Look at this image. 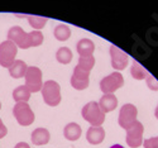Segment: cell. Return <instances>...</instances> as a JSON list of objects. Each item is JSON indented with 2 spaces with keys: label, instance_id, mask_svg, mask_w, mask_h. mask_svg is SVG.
I'll return each mask as SVG.
<instances>
[{
  "label": "cell",
  "instance_id": "2",
  "mask_svg": "<svg viewBox=\"0 0 158 148\" xmlns=\"http://www.w3.org/2000/svg\"><path fill=\"white\" fill-rule=\"evenodd\" d=\"M82 118L91 127H101L105 122V113L100 109V106L96 101H90L82 108Z\"/></svg>",
  "mask_w": 158,
  "mask_h": 148
},
{
  "label": "cell",
  "instance_id": "5",
  "mask_svg": "<svg viewBox=\"0 0 158 148\" xmlns=\"http://www.w3.org/2000/svg\"><path fill=\"white\" fill-rule=\"evenodd\" d=\"M17 53L18 47L13 42L4 41L3 43H0V66L4 67V69H9L14 63Z\"/></svg>",
  "mask_w": 158,
  "mask_h": 148
},
{
  "label": "cell",
  "instance_id": "29",
  "mask_svg": "<svg viewBox=\"0 0 158 148\" xmlns=\"http://www.w3.org/2000/svg\"><path fill=\"white\" fill-rule=\"evenodd\" d=\"M154 115H156V118L158 119V105H157V108H156V112H154Z\"/></svg>",
  "mask_w": 158,
  "mask_h": 148
},
{
  "label": "cell",
  "instance_id": "24",
  "mask_svg": "<svg viewBox=\"0 0 158 148\" xmlns=\"http://www.w3.org/2000/svg\"><path fill=\"white\" fill-rule=\"evenodd\" d=\"M144 148H158V137H152L143 142Z\"/></svg>",
  "mask_w": 158,
  "mask_h": 148
},
{
  "label": "cell",
  "instance_id": "28",
  "mask_svg": "<svg viewBox=\"0 0 158 148\" xmlns=\"http://www.w3.org/2000/svg\"><path fill=\"white\" fill-rule=\"evenodd\" d=\"M110 148H124L123 146H120V144H114V146H111Z\"/></svg>",
  "mask_w": 158,
  "mask_h": 148
},
{
  "label": "cell",
  "instance_id": "20",
  "mask_svg": "<svg viewBox=\"0 0 158 148\" xmlns=\"http://www.w3.org/2000/svg\"><path fill=\"white\" fill-rule=\"evenodd\" d=\"M55 37L58 41H67V39L71 37V29L69 25L66 24H58L55 28Z\"/></svg>",
  "mask_w": 158,
  "mask_h": 148
},
{
  "label": "cell",
  "instance_id": "4",
  "mask_svg": "<svg viewBox=\"0 0 158 148\" xmlns=\"http://www.w3.org/2000/svg\"><path fill=\"white\" fill-rule=\"evenodd\" d=\"M13 114L17 122L23 127H28L34 122V113L28 103H17L13 108Z\"/></svg>",
  "mask_w": 158,
  "mask_h": 148
},
{
  "label": "cell",
  "instance_id": "13",
  "mask_svg": "<svg viewBox=\"0 0 158 148\" xmlns=\"http://www.w3.org/2000/svg\"><path fill=\"white\" fill-rule=\"evenodd\" d=\"M98 104L104 113H109L113 112L118 106V99L114 94H104Z\"/></svg>",
  "mask_w": 158,
  "mask_h": 148
},
{
  "label": "cell",
  "instance_id": "26",
  "mask_svg": "<svg viewBox=\"0 0 158 148\" xmlns=\"http://www.w3.org/2000/svg\"><path fill=\"white\" fill-rule=\"evenodd\" d=\"M8 134V129H6V127L4 125V123H3V120L0 119V139L2 138H4L5 136Z\"/></svg>",
  "mask_w": 158,
  "mask_h": 148
},
{
  "label": "cell",
  "instance_id": "3",
  "mask_svg": "<svg viewBox=\"0 0 158 148\" xmlns=\"http://www.w3.org/2000/svg\"><path fill=\"white\" fill-rule=\"evenodd\" d=\"M42 96L47 105L49 106H57L61 103V86L53 81V80H48L42 86Z\"/></svg>",
  "mask_w": 158,
  "mask_h": 148
},
{
  "label": "cell",
  "instance_id": "8",
  "mask_svg": "<svg viewBox=\"0 0 158 148\" xmlns=\"http://www.w3.org/2000/svg\"><path fill=\"white\" fill-rule=\"evenodd\" d=\"M137 115L138 110L133 104H125L122 106V109L119 112V118H118V123L123 129H129L137 122Z\"/></svg>",
  "mask_w": 158,
  "mask_h": 148
},
{
  "label": "cell",
  "instance_id": "25",
  "mask_svg": "<svg viewBox=\"0 0 158 148\" xmlns=\"http://www.w3.org/2000/svg\"><path fill=\"white\" fill-rule=\"evenodd\" d=\"M147 86L152 91H157L158 90V81L156 80V77H153L152 75H148L147 76Z\"/></svg>",
  "mask_w": 158,
  "mask_h": 148
},
{
  "label": "cell",
  "instance_id": "17",
  "mask_svg": "<svg viewBox=\"0 0 158 148\" xmlns=\"http://www.w3.org/2000/svg\"><path fill=\"white\" fill-rule=\"evenodd\" d=\"M81 133H82L81 127L78 125L77 123H69L67 125L64 127V129H63V136H64V138L69 139V141H71V142L77 141L78 138L81 137Z\"/></svg>",
  "mask_w": 158,
  "mask_h": 148
},
{
  "label": "cell",
  "instance_id": "10",
  "mask_svg": "<svg viewBox=\"0 0 158 148\" xmlns=\"http://www.w3.org/2000/svg\"><path fill=\"white\" fill-rule=\"evenodd\" d=\"M143 133H144V127L140 122L137 120L129 129H127V144L131 148L140 147L144 142Z\"/></svg>",
  "mask_w": 158,
  "mask_h": 148
},
{
  "label": "cell",
  "instance_id": "22",
  "mask_svg": "<svg viewBox=\"0 0 158 148\" xmlns=\"http://www.w3.org/2000/svg\"><path fill=\"white\" fill-rule=\"evenodd\" d=\"M47 18L44 17H38V15H29L28 17V22H29V25L33 27L35 31H39L42 29L43 27L47 24Z\"/></svg>",
  "mask_w": 158,
  "mask_h": 148
},
{
  "label": "cell",
  "instance_id": "11",
  "mask_svg": "<svg viewBox=\"0 0 158 148\" xmlns=\"http://www.w3.org/2000/svg\"><path fill=\"white\" fill-rule=\"evenodd\" d=\"M110 58H111V66L113 69L116 71H122L128 66V55L122 51L119 47L116 46H110Z\"/></svg>",
  "mask_w": 158,
  "mask_h": 148
},
{
  "label": "cell",
  "instance_id": "12",
  "mask_svg": "<svg viewBox=\"0 0 158 148\" xmlns=\"http://www.w3.org/2000/svg\"><path fill=\"white\" fill-rule=\"evenodd\" d=\"M76 48L80 57H90L93 56V53L95 51V43L89 38H82L77 42Z\"/></svg>",
  "mask_w": 158,
  "mask_h": 148
},
{
  "label": "cell",
  "instance_id": "15",
  "mask_svg": "<svg viewBox=\"0 0 158 148\" xmlns=\"http://www.w3.org/2000/svg\"><path fill=\"white\" fill-rule=\"evenodd\" d=\"M49 138H51V134H49V132L46 128H37V129H34L32 132V136H31L32 143L35 144V146L47 144L49 142Z\"/></svg>",
  "mask_w": 158,
  "mask_h": 148
},
{
  "label": "cell",
  "instance_id": "7",
  "mask_svg": "<svg viewBox=\"0 0 158 148\" xmlns=\"http://www.w3.org/2000/svg\"><path fill=\"white\" fill-rule=\"evenodd\" d=\"M123 85H124V77L118 71L105 76L100 81V89L104 94H114V91L120 89Z\"/></svg>",
  "mask_w": 158,
  "mask_h": 148
},
{
  "label": "cell",
  "instance_id": "23",
  "mask_svg": "<svg viewBox=\"0 0 158 148\" xmlns=\"http://www.w3.org/2000/svg\"><path fill=\"white\" fill-rule=\"evenodd\" d=\"M29 36V46L31 47H38L43 43V34L39 31H33L28 33Z\"/></svg>",
  "mask_w": 158,
  "mask_h": 148
},
{
  "label": "cell",
  "instance_id": "27",
  "mask_svg": "<svg viewBox=\"0 0 158 148\" xmlns=\"http://www.w3.org/2000/svg\"><path fill=\"white\" fill-rule=\"evenodd\" d=\"M14 148H31V146L28 143H25V142H19V143L15 144Z\"/></svg>",
  "mask_w": 158,
  "mask_h": 148
},
{
  "label": "cell",
  "instance_id": "18",
  "mask_svg": "<svg viewBox=\"0 0 158 148\" xmlns=\"http://www.w3.org/2000/svg\"><path fill=\"white\" fill-rule=\"evenodd\" d=\"M31 91L28 90V87L25 85H20L18 87H15V90L13 91V99L17 103H27L31 99Z\"/></svg>",
  "mask_w": 158,
  "mask_h": 148
},
{
  "label": "cell",
  "instance_id": "6",
  "mask_svg": "<svg viewBox=\"0 0 158 148\" xmlns=\"http://www.w3.org/2000/svg\"><path fill=\"white\" fill-rule=\"evenodd\" d=\"M25 86L28 87L31 92H38L42 90L43 81H42V71L35 66L28 67L27 72H25Z\"/></svg>",
  "mask_w": 158,
  "mask_h": 148
},
{
  "label": "cell",
  "instance_id": "16",
  "mask_svg": "<svg viewBox=\"0 0 158 148\" xmlns=\"http://www.w3.org/2000/svg\"><path fill=\"white\" fill-rule=\"evenodd\" d=\"M9 75L14 78H20V77H24L25 76V72L28 70V66L24 61L22 60H15L14 63H13L10 67H9Z\"/></svg>",
  "mask_w": 158,
  "mask_h": 148
},
{
  "label": "cell",
  "instance_id": "1",
  "mask_svg": "<svg viewBox=\"0 0 158 148\" xmlns=\"http://www.w3.org/2000/svg\"><path fill=\"white\" fill-rule=\"evenodd\" d=\"M95 66V57H80L78 63L73 69V74L71 76V85L76 90H85L89 86V76L90 71Z\"/></svg>",
  "mask_w": 158,
  "mask_h": 148
},
{
  "label": "cell",
  "instance_id": "21",
  "mask_svg": "<svg viewBox=\"0 0 158 148\" xmlns=\"http://www.w3.org/2000/svg\"><path fill=\"white\" fill-rule=\"evenodd\" d=\"M56 58H57V61L60 63L67 65L72 60V52H71V49L69 47H61L56 53Z\"/></svg>",
  "mask_w": 158,
  "mask_h": 148
},
{
  "label": "cell",
  "instance_id": "9",
  "mask_svg": "<svg viewBox=\"0 0 158 148\" xmlns=\"http://www.w3.org/2000/svg\"><path fill=\"white\" fill-rule=\"evenodd\" d=\"M8 41L13 42L17 47L22 49H27L29 48V36L23 28L18 25H14L8 31Z\"/></svg>",
  "mask_w": 158,
  "mask_h": 148
},
{
  "label": "cell",
  "instance_id": "14",
  "mask_svg": "<svg viewBox=\"0 0 158 148\" xmlns=\"http://www.w3.org/2000/svg\"><path fill=\"white\" fill-rule=\"evenodd\" d=\"M105 138V130L102 127H90L86 133V139L90 144H100Z\"/></svg>",
  "mask_w": 158,
  "mask_h": 148
},
{
  "label": "cell",
  "instance_id": "19",
  "mask_svg": "<svg viewBox=\"0 0 158 148\" xmlns=\"http://www.w3.org/2000/svg\"><path fill=\"white\" fill-rule=\"evenodd\" d=\"M130 75L135 80H143V78H147L148 72L142 65H139L137 61H133V65H131V69H130Z\"/></svg>",
  "mask_w": 158,
  "mask_h": 148
},
{
  "label": "cell",
  "instance_id": "30",
  "mask_svg": "<svg viewBox=\"0 0 158 148\" xmlns=\"http://www.w3.org/2000/svg\"><path fill=\"white\" fill-rule=\"evenodd\" d=\"M0 109H2V103H0Z\"/></svg>",
  "mask_w": 158,
  "mask_h": 148
}]
</instances>
